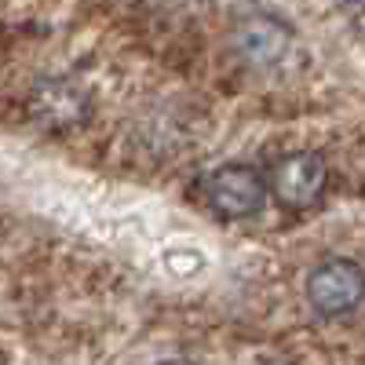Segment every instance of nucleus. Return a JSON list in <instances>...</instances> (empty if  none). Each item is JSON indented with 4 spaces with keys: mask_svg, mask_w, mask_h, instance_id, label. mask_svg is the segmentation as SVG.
Listing matches in <instances>:
<instances>
[{
    "mask_svg": "<svg viewBox=\"0 0 365 365\" xmlns=\"http://www.w3.org/2000/svg\"><path fill=\"white\" fill-rule=\"evenodd\" d=\"M201 194L216 220H249L267 201V179L249 165H223L205 175Z\"/></svg>",
    "mask_w": 365,
    "mask_h": 365,
    "instance_id": "f257e3e1",
    "label": "nucleus"
},
{
    "mask_svg": "<svg viewBox=\"0 0 365 365\" xmlns=\"http://www.w3.org/2000/svg\"><path fill=\"white\" fill-rule=\"evenodd\" d=\"M230 41H234V51L245 58L249 66L267 70V66H278L292 51V29H289L285 19L252 8V11H241L234 19Z\"/></svg>",
    "mask_w": 365,
    "mask_h": 365,
    "instance_id": "f03ea898",
    "label": "nucleus"
},
{
    "mask_svg": "<svg viewBox=\"0 0 365 365\" xmlns=\"http://www.w3.org/2000/svg\"><path fill=\"white\" fill-rule=\"evenodd\" d=\"M329 182V168L314 150H292L270 168V194L285 208H311Z\"/></svg>",
    "mask_w": 365,
    "mask_h": 365,
    "instance_id": "7ed1b4c3",
    "label": "nucleus"
},
{
    "mask_svg": "<svg viewBox=\"0 0 365 365\" xmlns=\"http://www.w3.org/2000/svg\"><path fill=\"white\" fill-rule=\"evenodd\" d=\"M361 267L354 259H325L307 274V299L322 318L351 314L361 303Z\"/></svg>",
    "mask_w": 365,
    "mask_h": 365,
    "instance_id": "20e7f679",
    "label": "nucleus"
},
{
    "mask_svg": "<svg viewBox=\"0 0 365 365\" xmlns=\"http://www.w3.org/2000/svg\"><path fill=\"white\" fill-rule=\"evenodd\" d=\"M29 106H34V117L51 132H70L84 125V117H88V96L73 81H44L34 91Z\"/></svg>",
    "mask_w": 365,
    "mask_h": 365,
    "instance_id": "39448f33",
    "label": "nucleus"
},
{
    "mask_svg": "<svg viewBox=\"0 0 365 365\" xmlns=\"http://www.w3.org/2000/svg\"><path fill=\"white\" fill-rule=\"evenodd\" d=\"M158 365H194V361H182V358H172V361H158Z\"/></svg>",
    "mask_w": 365,
    "mask_h": 365,
    "instance_id": "423d86ee",
    "label": "nucleus"
},
{
    "mask_svg": "<svg viewBox=\"0 0 365 365\" xmlns=\"http://www.w3.org/2000/svg\"><path fill=\"white\" fill-rule=\"evenodd\" d=\"M347 4H351V11H358V4H361V0H347Z\"/></svg>",
    "mask_w": 365,
    "mask_h": 365,
    "instance_id": "0eeeda50",
    "label": "nucleus"
},
{
    "mask_svg": "<svg viewBox=\"0 0 365 365\" xmlns=\"http://www.w3.org/2000/svg\"><path fill=\"white\" fill-rule=\"evenodd\" d=\"M270 365H289V361H270Z\"/></svg>",
    "mask_w": 365,
    "mask_h": 365,
    "instance_id": "6e6552de",
    "label": "nucleus"
}]
</instances>
